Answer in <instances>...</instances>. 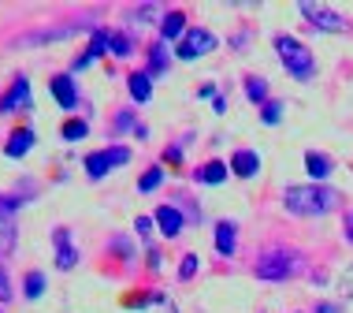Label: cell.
Instances as JSON below:
<instances>
[{
    "instance_id": "1",
    "label": "cell",
    "mask_w": 353,
    "mask_h": 313,
    "mask_svg": "<svg viewBox=\"0 0 353 313\" xmlns=\"http://www.w3.org/2000/svg\"><path fill=\"white\" fill-rule=\"evenodd\" d=\"M283 205L298 216H320V213H331L339 205V194L323 183H305V187H286L283 194Z\"/></svg>"
},
{
    "instance_id": "2",
    "label": "cell",
    "mask_w": 353,
    "mask_h": 313,
    "mask_svg": "<svg viewBox=\"0 0 353 313\" xmlns=\"http://www.w3.org/2000/svg\"><path fill=\"white\" fill-rule=\"evenodd\" d=\"M275 53H279V60H283V68L294 75V79H312L316 75V60H312V53L305 49V45L298 41V37H290V34H279L275 37Z\"/></svg>"
},
{
    "instance_id": "3",
    "label": "cell",
    "mask_w": 353,
    "mask_h": 313,
    "mask_svg": "<svg viewBox=\"0 0 353 313\" xmlns=\"http://www.w3.org/2000/svg\"><path fill=\"white\" fill-rule=\"evenodd\" d=\"M294 272H298V254L283 250V246L261 254V261H256V276L261 280H290Z\"/></svg>"
},
{
    "instance_id": "4",
    "label": "cell",
    "mask_w": 353,
    "mask_h": 313,
    "mask_svg": "<svg viewBox=\"0 0 353 313\" xmlns=\"http://www.w3.org/2000/svg\"><path fill=\"white\" fill-rule=\"evenodd\" d=\"M212 49H216V34H208L205 26H190L183 34V41L175 45V56L179 60H197V56H205Z\"/></svg>"
},
{
    "instance_id": "5",
    "label": "cell",
    "mask_w": 353,
    "mask_h": 313,
    "mask_svg": "<svg viewBox=\"0 0 353 313\" xmlns=\"http://www.w3.org/2000/svg\"><path fill=\"white\" fill-rule=\"evenodd\" d=\"M301 15L309 19L316 30H342L346 26V19H342L335 8H327V4H312V0H301Z\"/></svg>"
},
{
    "instance_id": "6",
    "label": "cell",
    "mask_w": 353,
    "mask_h": 313,
    "mask_svg": "<svg viewBox=\"0 0 353 313\" xmlns=\"http://www.w3.org/2000/svg\"><path fill=\"white\" fill-rule=\"evenodd\" d=\"M52 246H56V269L68 272V269H74V265H79V250H74L68 227H56V231H52Z\"/></svg>"
},
{
    "instance_id": "7",
    "label": "cell",
    "mask_w": 353,
    "mask_h": 313,
    "mask_svg": "<svg viewBox=\"0 0 353 313\" xmlns=\"http://www.w3.org/2000/svg\"><path fill=\"white\" fill-rule=\"evenodd\" d=\"M49 93H52V101L60 104V108H68V112L79 104V90H74L71 75H52V79H49Z\"/></svg>"
},
{
    "instance_id": "8",
    "label": "cell",
    "mask_w": 353,
    "mask_h": 313,
    "mask_svg": "<svg viewBox=\"0 0 353 313\" xmlns=\"http://www.w3.org/2000/svg\"><path fill=\"white\" fill-rule=\"evenodd\" d=\"M108 37H112V34L97 26V30H93V37H90V49H85L82 56H74V60H71V71H85V68H90V64L97 60L101 53H108Z\"/></svg>"
},
{
    "instance_id": "9",
    "label": "cell",
    "mask_w": 353,
    "mask_h": 313,
    "mask_svg": "<svg viewBox=\"0 0 353 313\" xmlns=\"http://www.w3.org/2000/svg\"><path fill=\"white\" fill-rule=\"evenodd\" d=\"M152 220H157L164 239H179V235H183V213H179L175 205H160L157 213H152Z\"/></svg>"
},
{
    "instance_id": "10",
    "label": "cell",
    "mask_w": 353,
    "mask_h": 313,
    "mask_svg": "<svg viewBox=\"0 0 353 313\" xmlns=\"http://www.w3.org/2000/svg\"><path fill=\"white\" fill-rule=\"evenodd\" d=\"M23 104H30V79L19 75V79L12 82V90L0 97V112H15V108H23Z\"/></svg>"
},
{
    "instance_id": "11",
    "label": "cell",
    "mask_w": 353,
    "mask_h": 313,
    "mask_svg": "<svg viewBox=\"0 0 353 313\" xmlns=\"http://www.w3.org/2000/svg\"><path fill=\"white\" fill-rule=\"evenodd\" d=\"M15 239H19L15 213H12V209H4V202H0V258H8V254L15 250Z\"/></svg>"
},
{
    "instance_id": "12",
    "label": "cell",
    "mask_w": 353,
    "mask_h": 313,
    "mask_svg": "<svg viewBox=\"0 0 353 313\" xmlns=\"http://www.w3.org/2000/svg\"><path fill=\"white\" fill-rule=\"evenodd\" d=\"M227 168H231L238 179H253L256 172H261V157H256L253 149H234V157H231Z\"/></svg>"
},
{
    "instance_id": "13",
    "label": "cell",
    "mask_w": 353,
    "mask_h": 313,
    "mask_svg": "<svg viewBox=\"0 0 353 313\" xmlns=\"http://www.w3.org/2000/svg\"><path fill=\"white\" fill-rule=\"evenodd\" d=\"M30 149H34V131H30V127H15L12 138H8V146H4V153L19 160V157L30 153Z\"/></svg>"
},
{
    "instance_id": "14",
    "label": "cell",
    "mask_w": 353,
    "mask_h": 313,
    "mask_svg": "<svg viewBox=\"0 0 353 313\" xmlns=\"http://www.w3.org/2000/svg\"><path fill=\"white\" fill-rule=\"evenodd\" d=\"M186 34V15L183 12H168L160 19V41H183Z\"/></svg>"
},
{
    "instance_id": "15",
    "label": "cell",
    "mask_w": 353,
    "mask_h": 313,
    "mask_svg": "<svg viewBox=\"0 0 353 313\" xmlns=\"http://www.w3.org/2000/svg\"><path fill=\"white\" fill-rule=\"evenodd\" d=\"M227 176H231V168H227L223 160H208V164H201L194 172V179H197V183H205V187H219Z\"/></svg>"
},
{
    "instance_id": "16",
    "label": "cell",
    "mask_w": 353,
    "mask_h": 313,
    "mask_svg": "<svg viewBox=\"0 0 353 313\" xmlns=\"http://www.w3.org/2000/svg\"><path fill=\"white\" fill-rule=\"evenodd\" d=\"M112 168H116V164H112V153H108V149L85 153V176H90V179H104V176L112 172Z\"/></svg>"
},
{
    "instance_id": "17",
    "label": "cell",
    "mask_w": 353,
    "mask_h": 313,
    "mask_svg": "<svg viewBox=\"0 0 353 313\" xmlns=\"http://www.w3.org/2000/svg\"><path fill=\"white\" fill-rule=\"evenodd\" d=\"M234 246H238V227L231 220H219L216 224V250L223 254V258H231Z\"/></svg>"
},
{
    "instance_id": "18",
    "label": "cell",
    "mask_w": 353,
    "mask_h": 313,
    "mask_svg": "<svg viewBox=\"0 0 353 313\" xmlns=\"http://www.w3.org/2000/svg\"><path fill=\"white\" fill-rule=\"evenodd\" d=\"M127 86H130V97H134L138 104H145V101L152 97V79H149V71H130Z\"/></svg>"
},
{
    "instance_id": "19",
    "label": "cell",
    "mask_w": 353,
    "mask_h": 313,
    "mask_svg": "<svg viewBox=\"0 0 353 313\" xmlns=\"http://www.w3.org/2000/svg\"><path fill=\"white\" fill-rule=\"evenodd\" d=\"M305 168H309V176H312V179H327L331 172H335L331 157H323V153H305Z\"/></svg>"
},
{
    "instance_id": "20",
    "label": "cell",
    "mask_w": 353,
    "mask_h": 313,
    "mask_svg": "<svg viewBox=\"0 0 353 313\" xmlns=\"http://www.w3.org/2000/svg\"><path fill=\"white\" fill-rule=\"evenodd\" d=\"M245 97L256 101V104H268L272 101L268 97V82H264L261 75H250V79H245Z\"/></svg>"
},
{
    "instance_id": "21",
    "label": "cell",
    "mask_w": 353,
    "mask_h": 313,
    "mask_svg": "<svg viewBox=\"0 0 353 313\" xmlns=\"http://www.w3.org/2000/svg\"><path fill=\"white\" fill-rule=\"evenodd\" d=\"M23 295H26V302H37V298L45 295V272H26Z\"/></svg>"
},
{
    "instance_id": "22",
    "label": "cell",
    "mask_w": 353,
    "mask_h": 313,
    "mask_svg": "<svg viewBox=\"0 0 353 313\" xmlns=\"http://www.w3.org/2000/svg\"><path fill=\"white\" fill-rule=\"evenodd\" d=\"M168 71V49H164V41H157L149 49V79L152 75H164Z\"/></svg>"
},
{
    "instance_id": "23",
    "label": "cell",
    "mask_w": 353,
    "mask_h": 313,
    "mask_svg": "<svg viewBox=\"0 0 353 313\" xmlns=\"http://www.w3.org/2000/svg\"><path fill=\"white\" fill-rule=\"evenodd\" d=\"M60 135H63V142H82L85 135H90V123H85V120H68Z\"/></svg>"
},
{
    "instance_id": "24",
    "label": "cell",
    "mask_w": 353,
    "mask_h": 313,
    "mask_svg": "<svg viewBox=\"0 0 353 313\" xmlns=\"http://www.w3.org/2000/svg\"><path fill=\"white\" fill-rule=\"evenodd\" d=\"M160 183H164V168H149V172L138 179V191H141V194H149V191H157Z\"/></svg>"
},
{
    "instance_id": "25",
    "label": "cell",
    "mask_w": 353,
    "mask_h": 313,
    "mask_svg": "<svg viewBox=\"0 0 353 313\" xmlns=\"http://www.w3.org/2000/svg\"><path fill=\"white\" fill-rule=\"evenodd\" d=\"M130 49H134V45H130L127 34H112V37H108V53H112V56H130Z\"/></svg>"
},
{
    "instance_id": "26",
    "label": "cell",
    "mask_w": 353,
    "mask_h": 313,
    "mask_svg": "<svg viewBox=\"0 0 353 313\" xmlns=\"http://www.w3.org/2000/svg\"><path fill=\"white\" fill-rule=\"evenodd\" d=\"M283 116V101H268V104H261V120L268 123V127H275Z\"/></svg>"
},
{
    "instance_id": "27",
    "label": "cell",
    "mask_w": 353,
    "mask_h": 313,
    "mask_svg": "<svg viewBox=\"0 0 353 313\" xmlns=\"http://www.w3.org/2000/svg\"><path fill=\"white\" fill-rule=\"evenodd\" d=\"M194 272H197V254H186L183 265H179V280H194Z\"/></svg>"
},
{
    "instance_id": "28",
    "label": "cell",
    "mask_w": 353,
    "mask_h": 313,
    "mask_svg": "<svg viewBox=\"0 0 353 313\" xmlns=\"http://www.w3.org/2000/svg\"><path fill=\"white\" fill-rule=\"evenodd\" d=\"M152 227H157V220H152V216H138V220H134V231L141 235V239H149Z\"/></svg>"
},
{
    "instance_id": "29",
    "label": "cell",
    "mask_w": 353,
    "mask_h": 313,
    "mask_svg": "<svg viewBox=\"0 0 353 313\" xmlns=\"http://www.w3.org/2000/svg\"><path fill=\"white\" fill-rule=\"evenodd\" d=\"M138 123H134V112H119L116 116V131H134Z\"/></svg>"
},
{
    "instance_id": "30",
    "label": "cell",
    "mask_w": 353,
    "mask_h": 313,
    "mask_svg": "<svg viewBox=\"0 0 353 313\" xmlns=\"http://www.w3.org/2000/svg\"><path fill=\"white\" fill-rule=\"evenodd\" d=\"M8 298H12V280H8L4 265H0V302H8Z\"/></svg>"
},
{
    "instance_id": "31",
    "label": "cell",
    "mask_w": 353,
    "mask_h": 313,
    "mask_svg": "<svg viewBox=\"0 0 353 313\" xmlns=\"http://www.w3.org/2000/svg\"><path fill=\"white\" fill-rule=\"evenodd\" d=\"M164 160H168V164H183V149H179V146H168V149H164Z\"/></svg>"
},
{
    "instance_id": "32",
    "label": "cell",
    "mask_w": 353,
    "mask_h": 313,
    "mask_svg": "<svg viewBox=\"0 0 353 313\" xmlns=\"http://www.w3.org/2000/svg\"><path fill=\"white\" fill-rule=\"evenodd\" d=\"M342 291H346V295L353 298V265L346 269V276H342Z\"/></svg>"
},
{
    "instance_id": "33",
    "label": "cell",
    "mask_w": 353,
    "mask_h": 313,
    "mask_svg": "<svg viewBox=\"0 0 353 313\" xmlns=\"http://www.w3.org/2000/svg\"><path fill=\"white\" fill-rule=\"evenodd\" d=\"M152 15H157V8H152V4H141V8H138V19H145V23H149Z\"/></svg>"
},
{
    "instance_id": "34",
    "label": "cell",
    "mask_w": 353,
    "mask_h": 313,
    "mask_svg": "<svg viewBox=\"0 0 353 313\" xmlns=\"http://www.w3.org/2000/svg\"><path fill=\"white\" fill-rule=\"evenodd\" d=\"M346 239L353 243V209H350V213H346Z\"/></svg>"
},
{
    "instance_id": "35",
    "label": "cell",
    "mask_w": 353,
    "mask_h": 313,
    "mask_svg": "<svg viewBox=\"0 0 353 313\" xmlns=\"http://www.w3.org/2000/svg\"><path fill=\"white\" fill-rule=\"evenodd\" d=\"M316 313H339V306H331V302H320Z\"/></svg>"
}]
</instances>
